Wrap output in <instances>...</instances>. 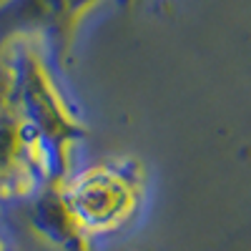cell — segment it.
Here are the masks:
<instances>
[{
	"label": "cell",
	"instance_id": "cell-1",
	"mask_svg": "<svg viewBox=\"0 0 251 251\" xmlns=\"http://www.w3.org/2000/svg\"><path fill=\"white\" fill-rule=\"evenodd\" d=\"M138 199V181L118 166H96L80 174L66 194V206L78 228L111 231L131 216Z\"/></svg>",
	"mask_w": 251,
	"mask_h": 251
}]
</instances>
